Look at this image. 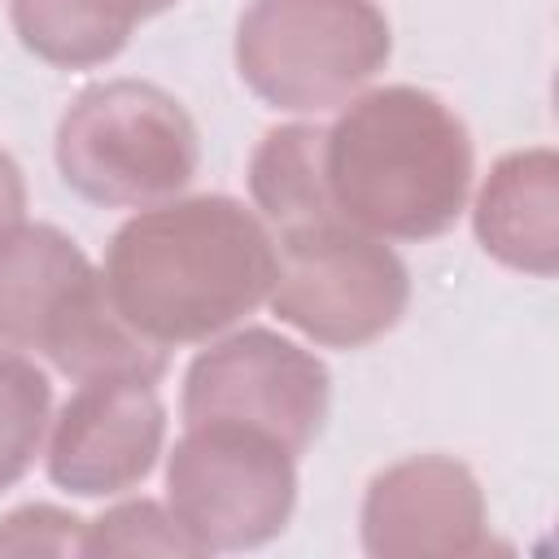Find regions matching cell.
I'll return each instance as SVG.
<instances>
[{"instance_id": "cell-2", "label": "cell", "mask_w": 559, "mask_h": 559, "mask_svg": "<svg viewBox=\"0 0 559 559\" xmlns=\"http://www.w3.org/2000/svg\"><path fill=\"white\" fill-rule=\"evenodd\" d=\"M472 170L467 122L415 83L349 96L323 135V175L336 214L380 240L445 236L467 210Z\"/></svg>"}, {"instance_id": "cell-15", "label": "cell", "mask_w": 559, "mask_h": 559, "mask_svg": "<svg viewBox=\"0 0 559 559\" xmlns=\"http://www.w3.org/2000/svg\"><path fill=\"white\" fill-rule=\"evenodd\" d=\"M83 555H201V546L153 498H127L83 524Z\"/></svg>"}, {"instance_id": "cell-13", "label": "cell", "mask_w": 559, "mask_h": 559, "mask_svg": "<svg viewBox=\"0 0 559 559\" xmlns=\"http://www.w3.org/2000/svg\"><path fill=\"white\" fill-rule=\"evenodd\" d=\"M9 22L17 44L57 70L105 66L131 39V31L105 17L92 0H9Z\"/></svg>"}, {"instance_id": "cell-1", "label": "cell", "mask_w": 559, "mask_h": 559, "mask_svg": "<svg viewBox=\"0 0 559 559\" xmlns=\"http://www.w3.org/2000/svg\"><path fill=\"white\" fill-rule=\"evenodd\" d=\"M100 275L114 310L144 341L162 349L197 345L266 301L275 240L236 197H170L109 236Z\"/></svg>"}, {"instance_id": "cell-16", "label": "cell", "mask_w": 559, "mask_h": 559, "mask_svg": "<svg viewBox=\"0 0 559 559\" xmlns=\"http://www.w3.org/2000/svg\"><path fill=\"white\" fill-rule=\"evenodd\" d=\"M83 524L52 502H26L0 520V555H83Z\"/></svg>"}, {"instance_id": "cell-12", "label": "cell", "mask_w": 559, "mask_h": 559, "mask_svg": "<svg viewBox=\"0 0 559 559\" xmlns=\"http://www.w3.org/2000/svg\"><path fill=\"white\" fill-rule=\"evenodd\" d=\"M323 135L314 122L271 127L249 157V197L280 231L310 227L323 218H341L323 175Z\"/></svg>"}, {"instance_id": "cell-6", "label": "cell", "mask_w": 559, "mask_h": 559, "mask_svg": "<svg viewBox=\"0 0 559 559\" xmlns=\"http://www.w3.org/2000/svg\"><path fill=\"white\" fill-rule=\"evenodd\" d=\"M280 323L328 349H362L397 328L411 301L406 262L345 218L280 231L266 293Z\"/></svg>"}, {"instance_id": "cell-9", "label": "cell", "mask_w": 559, "mask_h": 559, "mask_svg": "<svg viewBox=\"0 0 559 559\" xmlns=\"http://www.w3.org/2000/svg\"><path fill=\"white\" fill-rule=\"evenodd\" d=\"M166 445L157 380L114 371L79 380L48 437V480L74 498H114L144 485Z\"/></svg>"}, {"instance_id": "cell-17", "label": "cell", "mask_w": 559, "mask_h": 559, "mask_svg": "<svg viewBox=\"0 0 559 559\" xmlns=\"http://www.w3.org/2000/svg\"><path fill=\"white\" fill-rule=\"evenodd\" d=\"M22 214H26V179L22 166L0 148V231L22 223Z\"/></svg>"}, {"instance_id": "cell-11", "label": "cell", "mask_w": 559, "mask_h": 559, "mask_svg": "<svg viewBox=\"0 0 559 559\" xmlns=\"http://www.w3.org/2000/svg\"><path fill=\"white\" fill-rule=\"evenodd\" d=\"M472 231L507 271L550 280L559 271V157L555 148H515L498 157L476 192Z\"/></svg>"}, {"instance_id": "cell-7", "label": "cell", "mask_w": 559, "mask_h": 559, "mask_svg": "<svg viewBox=\"0 0 559 559\" xmlns=\"http://www.w3.org/2000/svg\"><path fill=\"white\" fill-rule=\"evenodd\" d=\"M297 507V454L245 424H188L166 459V511L201 546L258 550Z\"/></svg>"}, {"instance_id": "cell-10", "label": "cell", "mask_w": 559, "mask_h": 559, "mask_svg": "<svg viewBox=\"0 0 559 559\" xmlns=\"http://www.w3.org/2000/svg\"><path fill=\"white\" fill-rule=\"evenodd\" d=\"M362 550L371 559H467L489 550L480 480L450 454H411L367 480Z\"/></svg>"}, {"instance_id": "cell-5", "label": "cell", "mask_w": 559, "mask_h": 559, "mask_svg": "<svg viewBox=\"0 0 559 559\" xmlns=\"http://www.w3.org/2000/svg\"><path fill=\"white\" fill-rule=\"evenodd\" d=\"M393 57L371 0H249L236 22V74L284 114H323L358 96Z\"/></svg>"}, {"instance_id": "cell-18", "label": "cell", "mask_w": 559, "mask_h": 559, "mask_svg": "<svg viewBox=\"0 0 559 559\" xmlns=\"http://www.w3.org/2000/svg\"><path fill=\"white\" fill-rule=\"evenodd\" d=\"M105 17H114L118 26H127V31H135V22H144V17H157V13H166L175 0H92Z\"/></svg>"}, {"instance_id": "cell-4", "label": "cell", "mask_w": 559, "mask_h": 559, "mask_svg": "<svg viewBox=\"0 0 559 559\" xmlns=\"http://www.w3.org/2000/svg\"><path fill=\"white\" fill-rule=\"evenodd\" d=\"M52 153L66 188L105 210L170 201L201 166L197 122L166 87L144 79L83 87L57 122Z\"/></svg>"}, {"instance_id": "cell-8", "label": "cell", "mask_w": 559, "mask_h": 559, "mask_svg": "<svg viewBox=\"0 0 559 559\" xmlns=\"http://www.w3.org/2000/svg\"><path fill=\"white\" fill-rule=\"evenodd\" d=\"M332 376L323 358L271 328H240L201 349L183 371V424H245L306 454L323 432Z\"/></svg>"}, {"instance_id": "cell-14", "label": "cell", "mask_w": 559, "mask_h": 559, "mask_svg": "<svg viewBox=\"0 0 559 559\" xmlns=\"http://www.w3.org/2000/svg\"><path fill=\"white\" fill-rule=\"evenodd\" d=\"M48 419H52L48 376L31 358L0 349V493L31 472Z\"/></svg>"}, {"instance_id": "cell-3", "label": "cell", "mask_w": 559, "mask_h": 559, "mask_svg": "<svg viewBox=\"0 0 559 559\" xmlns=\"http://www.w3.org/2000/svg\"><path fill=\"white\" fill-rule=\"evenodd\" d=\"M0 345L35 349L70 380L166 376V349L114 310L105 275L52 223L0 231Z\"/></svg>"}]
</instances>
